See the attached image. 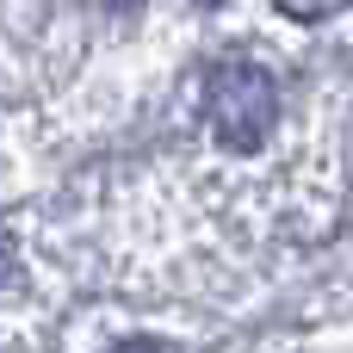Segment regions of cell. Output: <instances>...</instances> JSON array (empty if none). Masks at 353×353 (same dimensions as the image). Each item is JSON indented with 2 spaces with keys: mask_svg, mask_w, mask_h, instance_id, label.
Segmentation results:
<instances>
[{
  "mask_svg": "<svg viewBox=\"0 0 353 353\" xmlns=\"http://www.w3.org/2000/svg\"><path fill=\"white\" fill-rule=\"evenodd\" d=\"M205 118H211V137L236 155H254L273 124H279V87L261 62H217L211 81H205Z\"/></svg>",
  "mask_w": 353,
  "mask_h": 353,
  "instance_id": "obj_1",
  "label": "cell"
},
{
  "mask_svg": "<svg viewBox=\"0 0 353 353\" xmlns=\"http://www.w3.org/2000/svg\"><path fill=\"white\" fill-rule=\"evenodd\" d=\"M205 6H217V0H205Z\"/></svg>",
  "mask_w": 353,
  "mask_h": 353,
  "instance_id": "obj_3",
  "label": "cell"
},
{
  "mask_svg": "<svg viewBox=\"0 0 353 353\" xmlns=\"http://www.w3.org/2000/svg\"><path fill=\"white\" fill-rule=\"evenodd\" d=\"M285 19H298V25H323V19H335V12H347L353 0H273Z\"/></svg>",
  "mask_w": 353,
  "mask_h": 353,
  "instance_id": "obj_2",
  "label": "cell"
}]
</instances>
